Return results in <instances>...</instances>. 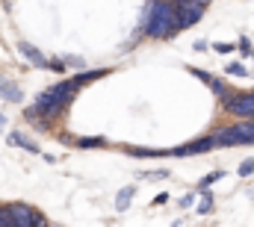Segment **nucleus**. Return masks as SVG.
Wrapping results in <instances>:
<instances>
[{
    "mask_svg": "<svg viewBox=\"0 0 254 227\" xmlns=\"http://www.w3.org/2000/svg\"><path fill=\"white\" fill-rule=\"evenodd\" d=\"M77 83H74V77L71 80H63L60 86H51V89H45L36 101H33V107H27V113L24 118L27 121H39V118H63L65 110L71 107V101H74V95H77Z\"/></svg>",
    "mask_w": 254,
    "mask_h": 227,
    "instance_id": "obj_1",
    "label": "nucleus"
},
{
    "mask_svg": "<svg viewBox=\"0 0 254 227\" xmlns=\"http://www.w3.org/2000/svg\"><path fill=\"white\" fill-rule=\"evenodd\" d=\"M142 33L151 36V39H172V36H178L175 3L172 0H148V9L142 15Z\"/></svg>",
    "mask_w": 254,
    "mask_h": 227,
    "instance_id": "obj_2",
    "label": "nucleus"
},
{
    "mask_svg": "<svg viewBox=\"0 0 254 227\" xmlns=\"http://www.w3.org/2000/svg\"><path fill=\"white\" fill-rule=\"evenodd\" d=\"M210 139H213L216 148L254 145V118H246L243 124H234V127H225V130H216V133H210Z\"/></svg>",
    "mask_w": 254,
    "mask_h": 227,
    "instance_id": "obj_3",
    "label": "nucleus"
},
{
    "mask_svg": "<svg viewBox=\"0 0 254 227\" xmlns=\"http://www.w3.org/2000/svg\"><path fill=\"white\" fill-rule=\"evenodd\" d=\"M6 210H9L12 227H48L45 216H42L39 210L27 207V204H12V207H6Z\"/></svg>",
    "mask_w": 254,
    "mask_h": 227,
    "instance_id": "obj_4",
    "label": "nucleus"
},
{
    "mask_svg": "<svg viewBox=\"0 0 254 227\" xmlns=\"http://www.w3.org/2000/svg\"><path fill=\"white\" fill-rule=\"evenodd\" d=\"M201 15H204V3H198V0L175 3V27H178V33L187 30V27H192V24H198Z\"/></svg>",
    "mask_w": 254,
    "mask_h": 227,
    "instance_id": "obj_5",
    "label": "nucleus"
},
{
    "mask_svg": "<svg viewBox=\"0 0 254 227\" xmlns=\"http://www.w3.org/2000/svg\"><path fill=\"white\" fill-rule=\"evenodd\" d=\"M222 107L231 115H240L243 121L254 118V92H243V95H225L222 98Z\"/></svg>",
    "mask_w": 254,
    "mask_h": 227,
    "instance_id": "obj_6",
    "label": "nucleus"
},
{
    "mask_svg": "<svg viewBox=\"0 0 254 227\" xmlns=\"http://www.w3.org/2000/svg\"><path fill=\"white\" fill-rule=\"evenodd\" d=\"M216 145H213V139L210 136H204V139H195L190 145H181V148H175V151H169L172 157H190V154H207V151H213Z\"/></svg>",
    "mask_w": 254,
    "mask_h": 227,
    "instance_id": "obj_7",
    "label": "nucleus"
},
{
    "mask_svg": "<svg viewBox=\"0 0 254 227\" xmlns=\"http://www.w3.org/2000/svg\"><path fill=\"white\" fill-rule=\"evenodd\" d=\"M0 98H3V101H9V104H21V101H24L21 89H18L15 83H9L6 77H0Z\"/></svg>",
    "mask_w": 254,
    "mask_h": 227,
    "instance_id": "obj_8",
    "label": "nucleus"
},
{
    "mask_svg": "<svg viewBox=\"0 0 254 227\" xmlns=\"http://www.w3.org/2000/svg\"><path fill=\"white\" fill-rule=\"evenodd\" d=\"M9 145H15V148H21V151H30V154H39V145L33 142V139H27L24 133H9V139H6Z\"/></svg>",
    "mask_w": 254,
    "mask_h": 227,
    "instance_id": "obj_9",
    "label": "nucleus"
},
{
    "mask_svg": "<svg viewBox=\"0 0 254 227\" xmlns=\"http://www.w3.org/2000/svg\"><path fill=\"white\" fill-rule=\"evenodd\" d=\"M18 51H21L24 57L30 59L36 68H45V65H48V57H45V54H39V51H36L33 45H27V42H21V45H18Z\"/></svg>",
    "mask_w": 254,
    "mask_h": 227,
    "instance_id": "obj_10",
    "label": "nucleus"
},
{
    "mask_svg": "<svg viewBox=\"0 0 254 227\" xmlns=\"http://www.w3.org/2000/svg\"><path fill=\"white\" fill-rule=\"evenodd\" d=\"M133 195H136V186H125V189L116 195V210H119V213H127V207H130Z\"/></svg>",
    "mask_w": 254,
    "mask_h": 227,
    "instance_id": "obj_11",
    "label": "nucleus"
},
{
    "mask_svg": "<svg viewBox=\"0 0 254 227\" xmlns=\"http://www.w3.org/2000/svg\"><path fill=\"white\" fill-rule=\"evenodd\" d=\"M74 145L83 148V151H92V148H107V139H104V136H83V139H77Z\"/></svg>",
    "mask_w": 254,
    "mask_h": 227,
    "instance_id": "obj_12",
    "label": "nucleus"
},
{
    "mask_svg": "<svg viewBox=\"0 0 254 227\" xmlns=\"http://www.w3.org/2000/svg\"><path fill=\"white\" fill-rule=\"evenodd\" d=\"M98 77H107V68H98V71H83V74H77V77H74V83H77V86H86V83H95Z\"/></svg>",
    "mask_w": 254,
    "mask_h": 227,
    "instance_id": "obj_13",
    "label": "nucleus"
},
{
    "mask_svg": "<svg viewBox=\"0 0 254 227\" xmlns=\"http://www.w3.org/2000/svg\"><path fill=\"white\" fill-rule=\"evenodd\" d=\"M201 192V204H198V216H210L213 213V195H210V189H198Z\"/></svg>",
    "mask_w": 254,
    "mask_h": 227,
    "instance_id": "obj_14",
    "label": "nucleus"
},
{
    "mask_svg": "<svg viewBox=\"0 0 254 227\" xmlns=\"http://www.w3.org/2000/svg\"><path fill=\"white\" fill-rule=\"evenodd\" d=\"M125 151L133 157H172L169 151H160V148H125Z\"/></svg>",
    "mask_w": 254,
    "mask_h": 227,
    "instance_id": "obj_15",
    "label": "nucleus"
},
{
    "mask_svg": "<svg viewBox=\"0 0 254 227\" xmlns=\"http://www.w3.org/2000/svg\"><path fill=\"white\" fill-rule=\"evenodd\" d=\"M222 177H225V171H210V174H207V177L198 183V189H207L210 183H216V180H222Z\"/></svg>",
    "mask_w": 254,
    "mask_h": 227,
    "instance_id": "obj_16",
    "label": "nucleus"
},
{
    "mask_svg": "<svg viewBox=\"0 0 254 227\" xmlns=\"http://www.w3.org/2000/svg\"><path fill=\"white\" fill-rule=\"evenodd\" d=\"M228 74H231V77H246V74H249V68H246V65H240V62H231V65H228Z\"/></svg>",
    "mask_w": 254,
    "mask_h": 227,
    "instance_id": "obj_17",
    "label": "nucleus"
},
{
    "mask_svg": "<svg viewBox=\"0 0 254 227\" xmlns=\"http://www.w3.org/2000/svg\"><path fill=\"white\" fill-rule=\"evenodd\" d=\"M45 71H57V74H63V71H65V62H63V59H48Z\"/></svg>",
    "mask_w": 254,
    "mask_h": 227,
    "instance_id": "obj_18",
    "label": "nucleus"
},
{
    "mask_svg": "<svg viewBox=\"0 0 254 227\" xmlns=\"http://www.w3.org/2000/svg\"><path fill=\"white\" fill-rule=\"evenodd\" d=\"M142 177H148V180H166L169 177V171L160 169V171H142Z\"/></svg>",
    "mask_w": 254,
    "mask_h": 227,
    "instance_id": "obj_19",
    "label": "nucleus"
},
{
    "mask_svg": "<svg viewBox=\"0 0 254 227\" xmlns=\"http://www.w3.org/2000/svg\"><path fill=\"white\" fill-rule=\"evenodd\" d=\"M249 174H254V160H246L240 166V177H249Z\"/></svg>",
    "mask_w": 254,
    "mask_h": 227,
    "instance_id": "obj_20",
    "label": "nucleus"
},
{
    "mask_svg": "<svg viewBox=\"0 0 254 227\" xmlns=\"http://www.w3.org/2000/svg\"><path fill=\"white\" fill-rule=\"evenodd\" d=\"M237 51L249 57V54H252V42H249V39H240V42H237Z\"/></svg>",
    "mask_w": 254,
    "mask_h": 227,
    "instance_id": "obj_21",
    "label": "nucleus"
},
{
    "mask_svg": "<svg viewBox=\"0 0 254 227\" xmlns=\"http://www.w3.org/2000/svg\"><path fill=\"white\" fill-rule=\"evenodd\" d=\"M0 227H12V219H9V210L0 207Z\"/></svg>",
    "mask_w": 254,
    "mask_h": 227,
    "instance_id": "obj_22",
    "label": "nucleus"
},
{
    "mask_svg": "<svg viewBox=\"0 0 254 227\" xmlns=\"http://www.w3.org/2000/svg\"><path fill=\"white\" fill-rule=\"evenodd\" d=\"M190 74H192V77H198L201 83H210V74H207V71H198V68H190Z\"/></svg>",
    "mask_w": 254,
    "mask_h": 227,
    "instance_id": "obj_23",
    "label": "nucleus"
},
{
    "mask_svg": "<svg viewBox=\"0 0 254 227\" xmlns=\"http://www.w3.org/2000/svg\"><path fill=\"white\" fill-rule=\"evenodd\" d=\"M213 48H216L219 54H231V51H234V45H225V42H219V45H213Z\"/></svg>",
    "mask_w": 254,
    "mask_h": 227,
    "instance_id": "obj_24",
    "label": "nucleus"
},
{
    "mask_svg": "<svg viewBox=\"0 0 254 227\" xmlns=\"http://www.w3.org/2000/svg\"><path fill=\"white\" fill-rule=\"evenodd\" d=\"M192 204H195V195H184L181 198V207H192Z\"/></svg>",
    "mask_w": 254,
    "mask_h": 227,
    "instance_id": "obj_25",
    "label": "nucleus"
},
{
    "mask_svg": "<svg viewBox=\"0 0 254 227\" xmlns=\"http://www.w3.org/2000/svg\"><path fill=\"white\" fill-rule=\"evenodd\" d=\"M166 201H169V195H166V192H160V195L154 198V204H166Z\"/></svg>",
    "mask_w": 254,
    "mask_h": 227,
    "instance_id": "obj_26",
    "label": "nucleus"
},
{
    "mask_svg": "<svg viewBox=\"0 0 254 227\" xmlns=\"http://www.w3.org/2000/svg\"><path fill=\"white\" fill-rule=\"evenodd\" d=\"M3 124H6V118H3V115H0V127H3Z\"/></svg>",
    "mask_w": 254,
    "mask_h": 227,
    "instance_id": "obj_27",
    "label": "nucleus"
},
{
    "mask_svg": "<svg viewBox=\"0 0 254 227\" xmlns=\"http://www.w3.org/2000/svg\"><path fill=\"white\" fill-rule=\"evenodd\" d=\"M252 57H254V48H252Z\"/></svg>",
    "mask_w": 254,
    "mask_h": 227,
    "instance_id": "obj_28",
    "label": "nucleus"
},
{
    "mask_svg": "<svg viewBox=\"0 0 254 227\" xmlns=\"http://www.w3.org/2000/svg\"><path fill=\"white\" fill-rule=\"evenodd\" d=\"M252 198H254V189H252Z\"/></svg>",
    "mask_w": 254,
    "mask_h": 227,
    "instance_id": "obj_29",
    "label": "nucleus"
}]
</instances>
